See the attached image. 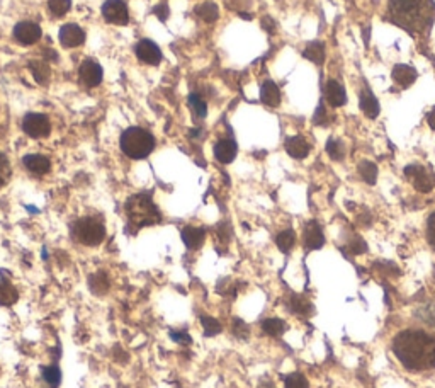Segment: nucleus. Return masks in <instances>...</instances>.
<instances>
[{
  "mask_svg": "<svg viewBox=\"0 0 435 388\" xmlns=\"http://www.w3.org/2000/svg\"><path fill=\"white\" fill-rule=\"evenodd\" d=\"M303 57L308 58L309 62L316 63V65H323L325 62V45L321 41H313L304 48Z\"/></svg>",
  "mask_w": 435,
  "mask_h": 388,
  "instance_id": "obj_22",
  "label": "nucleus"
},
{
  "mask_svg": "<svg viewBox=\"0 0 435 388\" xmlns=\"http://www.w3.org/2000/svg\"><path fill=\"white\" fill-rule=\"evenodd\" d=\"M170 339L177 344H184V346H189L192 342V337L189 335L187 330H170Z\"/></svg>",
  "mask_w": 435,
  "mask_h": 388,
  "instance_id": "obj_38",
  "label": "nucleus"
},
{
  "mask_svg": "<svg viewBox=\"0 0 435 388\" xmlns=\"http://www.w3.org/2000/svg\"><path fill=\"white\" fill-rule=\"evenodd\" d=\"M359 106H361L362 113L370 119H376L377 116H380V111H381L380 102H377L376 95L373 94V91H370L368 86L362 87V91L359 94Z\"/></svg>",
  "mask_w": 435,
  "mask_h": 388,
  "instance_id": "obj_14",
  "label": "nucleus"
},
{
  "mask_svg": "<svg viewBox=\"0 0 435 388\" xmlns=\"http://www.w3.org/2000/svg\"><path fill=\"white\" fill-rule=\"evenodd\" d=\"M206 239V232L201 227H185L182 230V240L189 249H199Z\"/></svg>",
  "mask_w": 435,
  "mask_h": 388,
  "instance_id": "obj_20",
  "label": "nucleus"
},
{
  "mask_svg": "<svg viewBox=\"0 0 435 388\" xmlns=\"http://www.w3.org/2000/svg\"><path fill=\"white\" fill-rule=\"evenodd\" d=\"M291 310L297 315H309L313 310V305L304 297H291Z\"/></svg>",
  "mask_w": 435,
  "mask_h": 388,
  "instance_id": "obj_31",
  "label": "nucleus"
},
{
  "mask_svg": "<svg viewBox=\"0 0 435 388\" xmlns=\"http://www.w3.org/2000/svg\"><path fill=\"white\" fill-rule=\"evenodd\" d=\"M313 123H315V125H318V126H325L326 123H328V114H326L323 102L318 104L316 113H315V116H313Z\"/></svg>",
  "mask_w": 435,
  "mask_h": 388,
  "instance_id": "obj_39",
  "label": "nucleus"
},
{
  "mask_svg": "<svg viewBox=\"0 0 435 388\" xmlns=\"http://www.w3.org/2000/svg\"><path fill=\"white\" fill-rule=\"evenodd\" d=\"M31 72H33L36 82L41 83V86H44V83L50 80V65L48 63H43V62H33L31 63Z\"/></svg>",
  "mask_w": 435,
  "mask_h": 388,
  "instance_id": "obj_28",
  "label": "nucleus"
},
{
  "mask_svg": "<svg viewBox=\"0 0 435 388\" xmlns=\"http://www.w3.org/2000/svg\"><path fill=\"white\" fill-rule=\"evenodd\" d=\"M405 178L418 193H430L435 187V174L422 163H410L405 167Z\"/></svg>",
  "mask_w": 435,
  "mask_h": 388,
  "instance_id": "obj_6",
  "label": "nucleus"
},
{
  "mask_svg": "<svg viewBox=\"0 0 435 388\" xmlns=\"http://www.w3.org/2000/svg\"><path fill=\"white\" fill-rule=\"evenodd\" d=\"M417 77V70H415L412 65H403V63H400V65H394L392 70L393 82L398 83L401 89H408L410 86H413Z\"/></svg>",
  "mask_w": 435,
  "mask_h": 388,
  "instance_id": "obj_15",
  "label": "nucleus"
},
{
  "mask_svg": "<svg viewBox=\"0 0 435 388\" xmlns=\"http://www.w3.org/2000/svg\"><path fill=\"white\" fill-rule=\"evenodd\" d=\"M303 243L308 250L321 249V247L325 246V235H323V230H321L320 223L309 222L308 225L304 227Z\"/></svg>",
  "mask_w": 435,
  "mask_h": 388,
  "instance_id": "obj_10",
  "label": "nucleus"
},
{
  "mask_svg": "<svg viewBox=\"0 0 435 388\" xmlns=\"http://www.w3.org/2000/svg\"><path fill=\"white\" fill-rule=\"evenodd\" d=\"M276 243L283 252H289L294 247V243H296V234L289 229L281 232V234L276 237Z\"/></svg>",
  "mask_w": 435,
  "mask_h": 388,
  "instance_id": "obj_29",
  "label": "nucleus"
},
{
  "mask_svg": "<svg viewBox=\"0 0 435 388\" xmlns=\"http://www.w3.org/2000/svg\"><path fill=\"white\" fill-rule=\"evenodd\" d=\"M427 123H429V126L435 131V107L432 111H430L429 114H427Z\"/></svg>",
  "mask_w": 435,
  "mask_h": 388,
  "instance_id": "obj_43",
  "label": "nucleus"
},
{
  "mask_svg": "<svg viewBox=\"0 0 435 388\" xmlns=\"http://www.w3.org/2000/svg\"><path fill=\"white\" fill-rule=\"evenodd\" d=\"M325 149L326 154H328L333 160H342L345 157V145L344 142H340V140L330 138L328 142H326Z\"/></svg>",
  "mask_w": 435,
  "mask_h": 388,
  "instance_id": "obj_30",
  "label": "nucleus"
},
{
  "mask_svg": "<svg viewBox=\"0 0 435 388\" xmlns=\"http://www.w3.org/2000/svg\"><path fill=\"white\" fill-rule=\"evenodd\" d=\"M80 80L86 83L87 87H95L99 86L100 80H102V69L99 67V63L87 60L80 67Z\"/></svg>",
  "mask_w": 435,
  "mask_h": 388,
  "instance_id": "obj_16",
  "label": "nucleus"
},
{
  "mask_svg": "<svg viewBox=\"0 0 435 388\" xmlns=\"http://www.w3.org/2000/svg\"><path fill=\"white\" fill-rule=\"evenodd\" d=\"M86 41V33L82 31V27L76 26V24H65L60 29V43L65 48H75L80 46Z\"/></svg>",
  "mask_w": 435,
  "mask_h": 388,
  "instance_id": "obj_12",
  "label": "nucleus"
},
{
  "mask_svg": "<svg viewBox=\"0 0 435 388\" xmlns=\"http://www.w3.org/2000/svg\"><path fill=\"white\" fill-rule=\"evenodd\" d=\"M233 332L236 337H247L248 335V326L241 319L233 320Z\"/></svg>",
  "mask_w": 435,
  "mask_h": 388,
  "instance_id": "obj_41",
  "label": "nucleus"
},
{
  "mask_svg": "<svg viewBox=\"0 0 435 388\" xmlns=\"http://www.w3.org/2000/svg\"><path fill=\"white\" fill-rule=\"evenodd\" d=\"M284 147H286V152H288L293 159H297V160L308 157L309 150H312V145L306 142V138L300 137V135H297V137H291L286 140Z\"/></svg>",
  "mask_w": 435,
  "mask_h": 388,
  "instance_id": "obj_18",
  "label": "nucleus"
},
{
  "mask_svg": "<svg viewBox=\"0 0 435 388\" xmlns=\"http://www.w3.org/2000/svg\"><path fill=\"white\" fill-rule=\"evenodd\" d=\"M70 0H48V7H50V11L53 12V15H56V18L65 15L68 9H70Z\"/></svg>",
  "mask_w": 435,
  "mask_h": 388,
  "instance_id": "obj_36",
  "label": "nucleus"
},
{
  "mask_svg": "<svg viewBox=\"0 0 435 388\" xmlns=\"http://www.w3.org/2000/svg\"><path fill=\"white\" fill-rule=\"evenodd\" d=\"M284 388H309L303 373H291L284 378Z\"/></svg>",
  "mask_w": 435,
  "mask_h": 388,
  "instance_id": "obj_33",
  "label": "nucleus"
},
{
  "mask_svg": "<svg viewBox=\"0 0 435 388\" xmlns=\"http://www.w3.org/2000/svg\"><path fill=\"white\" fill-rule=\"evenodd\" d=\"M359 170V175L362 178V181L368 184H376L377 181V167L376 163L370 162V160H362L357 167Z\"/></svg>",
  "mask_w": 435,
  "mask_h": 388,
  "instance_id": "obj_25",
  "label": "nucleus"
},
{
  "mask_svg": "<svg viewBox=\"0 0 435 388\" xmlns=\"http://www.w3.org/2000/svg\"><path fill=\"white\" fill-rule=\"evenodd\" d=\"M43 380L51 388H56L60 385V382H62V371H60V368L56 365L43 368Z\"/></svg>",
  "mask_w": 435,
  "mask_h": 388,
  "instance_id": "obj_32",
  "label": "nucleus"
},
{
  "mask_svg": "<svg viewBox=\"0 0 435 388\" xmlns=\"http://www.w3.org/2000/svg\"><path fill=\"white\" fill-rule=\"evenodd\" d=\"M136 57L142 60L143 63H148V65H156L162 60V51L160 48L155 45V43L150 41V39H142V41L136 45Z\"/></svg>",
  "mask_w": 435,
  "mask_h": 388,
  "instance_id": "obj_11",
  "label": "nucleus"
},
{
  "mask_svg": "<svg viewBox=\"0 0 435 388\" xmlns=\"http://www.w3.org/2000/svg\"><path fill=\"white\" fill-rule=\"evenodd\" d=\"M262 330L267 335H281L286 330V322L281 319L262 320Z\"/></svg>",
  "mask_w": 435,
  "mask_h": 388,
  "instance_id": "obj_27",
  "label": "nucleus"
},
{
  "mask_svg": "<svg viewBox=\"0 0 435 388\" xmlns=\"http://www.w3.org/2000/svg\"><path fill=\"white\" fill-rule=\"evenodd\" d=\"M19 300V293L9 281H0V305L9 307L12 303H15Z\"/></svg>",
  "mask_w": 435,
  "mask_h": 388,
  "instance_id": "obj_24",
  "label": "nucleus"
},
{
  "mask_svg": "<svg viewBox=\"0 0 435 388\" xmlns=\"http://www.w3.org/2000/svg\"><path fill=\"white\" fill-rule=\"evenodd\" d=\"M325 98L326 102L332 107H340L347 102V94H345L344 86L335 79H330L325 86Z\"/></svg>",
  "mask_w": 435,
  "mask_h": 388,
  "instance_id": "obj_13",
  "label": "nucleus"
},
{
  "mask_svg": "<svg viewBox=\"0 0 435 388\" xmlns=\"http://www.w3.org/2000/svg\"><path fill=\"white\" fill-rule=\"evenodd\" d=\"M14 36L21 45H34L41 38V27L34 22H19L14 27Z\"/></svg>",
  "mask_w": 435,
  "mask_h": 388,
  "instance_id": "obj_9",
  "label": "nucleus"
},
{
  "mask_svg": "<svg viewBox=\"0 0 435 388\" xmlns=\"http://www.w3.org/2000/svg\"><path fill=\"white\" fill-rule=\"evenodd\" d=\"M155 149V138L150 131L143 128L133 126L128 128L121 135V150L130 159H145Z\"/></svg>",
  "mask_w": 435,
  "mask_h": 388,
  "instance_id": "obj_4",
  "label": "nucleus"
},
{
  "mask_svg": "<svg viewBox=\"0 0 435 388\" xmlns=\"http://www.w3.org/2000/svg\"><path fill=\"white\" fill-rule=\"evenodd\" d=\"M388 18L412 34H424L435 21L434 0H389Z\"/></svg>",
  "mask_w": 435,
  "mask_h": 388,
  "instance_id": "obj_2",
  "label": "nucleus"
},
{
  "mask_svg": "<svg viewBox=\"0 0 435 388\" xmlns=\"http://www.w3.org/2000/svg\"><path fill=\"white\" fill-rule=\"evenodd\" d=\"M259 388H274V383L271 382V380H262Z\"/></svg>",
  "mask_w": 435,
  "mask_h": 388,
  "instance_id": "obj_44",
  "label": "nucleus"
},
{
  "mask_svg": "<svg viewBox=\"0 0 435 388\" xmlns=\"http://www.w3.org/2000/svg\"><path fill=\"white\" fill-rule=\"evenodd\" d=\"M22 162L27 170H31L33 174H39V175L46 174L51 167L50 160L44 157V155H26V157L22 159Z\"/></svg>",
  "mask_w": 435,
  "mask_h": 388,
  "instance_id": "obj_21",
  "label": "nucleus"
},
{
  "mask_svg": "<svg viewBox=\"0 0 435 388\" xmlns=\"http://www.w3.org/2000/svg\"><path fill=\"white\" fill-rule=\"evenodd\" d=\"M126 217L128 222L136 229L142 227H152L159 223L162 217H160L159 208L152 201L150 194H135L128 199L126 203Z\"/></svg>",
  "mask_w": 435,
  "mask_h": 388,
  "instance_id": "obj_3",
  "label": "nucleus"
},
{
  "mask_svg": "<svg viewBox=\"0 0 435 388\" xmlns=\"http://www.w3.org/2000/svg\"><path fill=\"white\" fill-rule=\"evenodd\" d=\"M189 104H191L192 111H194V114L197 116V118H204V116L208 114L206 102L201 99L199 94H191V98H189Z\"/></svg>",
  "mask_w": 435,
  "mask_h": 388,
  "instance_id": "obj_34",
  "label": "nucleus"
},
{
  "mask_svg": "<svg viewBox=\"0 0 435 388\" xmlns=\"http://www.w3.org/2000/svg\"><path fill=\"white\" fill-rule=\"evenodd\" d=\"M427 240H429L430 247L435 250V213L430 215L429 222H427Z\"/></svg>",
  "mask_w": 435,
  "mask_h": 388,
  "instance_id": "obj_40",
  "label": "nucleus"
},
{
  "mask_svg": "<svg viewBox=\"0 0 435 388\" xmlns=\"http://www.w3.org/2000/svg\"><path fill=\"white\" fill-rule=\"evenodd\" d=\"M72 237L82 246L95 247L106 237V227L104 222L98 217L79 218L72 225Z\"/></svg>",
  "mask_w": 435,
  "mask_h": 388,
  "instance_id": "obj_5",
  "label": "nucleus"
},
{
  "mask_svg": "<svg viewBox=\"0 0 435 388\" xmlns=\"http://www.w3.org/2000/svg\"><path fill=\"white\" fill-rule=\"evenodd\" d=\"M9 175H11L9 160H7L6 155L0 152V187H2L4 184L9 181Z\"/></svg>",
  "mask_w": 435,
  "mask_h": 388,
  "instance_id": "obj_37",
  "label": "nucleus"
},
{
  "mask_svg": "<svg viewBox=\"0 0 435 388\" xmlns=\"http://www.w3.org/2000/svg\"><path fill=\"white\" fill-rule=\"evenodd\" d=\"M88 288L94 295H104L107 293V290L111 288V283H109V278L106 273H95L88 278Z\"/></svg>",
  "mask_w": 435,
  "mask_h": 388,
  "instance_id": "obj_23",
  "label": "nucleus"
},
{
  "mask_svg": "<svg viewBox=\"0 0 435 388\" xmlns=\"http://www.w3.org/2000/svg\"><path fill=\"white\" fill-rule=\"evenodd\" d=\"M22 130H24V133L29 135V137H33V138L48 137L51 131L50 119H48L44 114H39V113L26 114L22 119Z\"/></svg>",
  "mask_w": 435,
  "mask_h": 388,
  "instance_id": "obj_7",
  "label": "nucleus"
},
{
  "mask_svg": "<svg viewBox=\"0 0 435 388\" xmlns=\"http://www.w3.org/2000/svg\"><path fill=\"white\" fill-rule=\"evenodd\" d=\"M153 14H155L156 18L160 19V21H165V19L168 18V7H167V4H160V6H156L155 9H153Z\"/></svg>",
  "mask_w": 435,
  "mask_h": 388,
  "instance_id": "obj_42",
  "label": "nucleus"
},
{
  "mask_svg": "<svg viewBox=\"0 0 435 388\" xmlns=\"http://www.w3.org/2000/svg\"><path fill=\"white\" fill-rule=\"evenodd\" d=\"M393 353L408 371L434 370L435 337L424 330H401L393 339Z\"/></svg>",
  "mask_w": 435,
  "mask_h": 388,
  "instance_id": "obj_1",
  "label": "nucleus"
},
{
  "mask_svg": "<svg viewBox=\"0 0 435 388\" xmlns=\"http://www.w3.org/2000/svg\"><path fill=\"white\" fill-rule=\"evenodd\" d=\"M201 323H203L204 334L206 335H216L220 334L221 329H223L221 323L218 322L215 317H206V315H203V317H201Z\"/></svg>",
  "mask_w": 435,
  "mask_h": 388,
  "instance_id": "obj_35",
  "label": "nucleus"
},
{
  "mask_svg": "<svg viewBox=\"0 0 435 388\" xmlns=\"http://www.w3.org/2000/svg\"><path fill=\"white\" fill-rule=\"evenodd\" d=\"M260 101L269 107H277L281 104V91L272 80H265L260 89Z\"/></svg>",
  "mask_w": 435,
  "mask_h": 388,
  "instance_id": "obj_19",
  "label": "nucleus"
},
{
  "mask_svg": "<svg viewBox=\"0 0 435 388\" xmlns=\"http://www.w3.org/2000/svg\"><path fill=\"white\" fill-rule=\"evenodd\" d=\"M196 14L199 15L201 19H203L204 22H215L218 19V15H220V11H218L216 4L213 2H204L201 4V6L196 7Z\"/></svg>",
  "mask_w": 435,
  "mask_h": 388,
  "instance_id": "obj_26",
  "label": "nucleus"
},
{
  "mask_svg": "<svg viewBox=\"0 0 435 388\" xmlns=\"http://www.w3.org/2000/svg\"><path fill=\"white\" fill-rule=\"evenodd\" d=\"M102 15L107 22L118 24V26H124L130 21L128 7L123 0H106L102 6Z\"/></svg>",
  "mask_w": 435,
  "mask_h": 388,
  "instance_id": "obj_8",
  "label": "nucleus"
},
{
  "mask_svg": "<svg viewBox=\"0 0 435 388\" xmlns=\"http://www.w3.org/2000/svg\"><path fill=\"white\" fill-rule=\"evenodd\" d=\"M236 152H239V147H236L235 140H232V138L220 140V142L215 145V157L218 162H221V163L233 162L236 157Z\"/></svg>",
  "mask_w": 435,
  "mask_h": 388,
  "instance_id": "obj_17",
  "label": "nucleus"
}]
</instances>
